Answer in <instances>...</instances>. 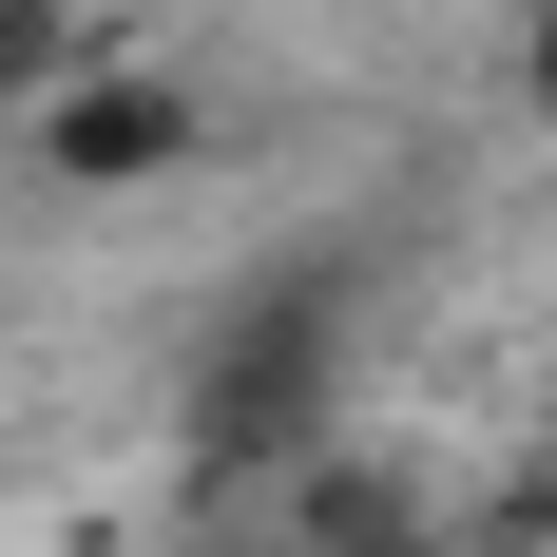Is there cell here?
<instances>
[{
  "instance_id": "cell-1",
  "label": "cell",
  "mask_w": 557,
  "mask_h": 557,
  "mask_svg": "<svg viewBox=\"0 0 557 557\" xmlns=\"http://www.w3.org/2000/svg\"><path fill=\"white\" fill-rule=\"evenodd\" d=\"M519 115H557V0L519 20Z\"/></svg>"
},
{
  "instance_id": "cell-2",
  "label": "cell",
  "mask_w": 557,
  "mask_h": 557,
  "mask_svg": "<svg viewBox=\"0 0 557 557\" xmlns=\"http://www.w3.org/2000/svg\"><path fill=\"white\" fill-rule=\"evenodd\" d=\"M539 539H557V481H539Z\"/></svg>"
}]
</instances>
